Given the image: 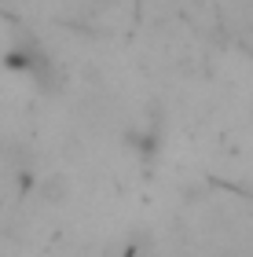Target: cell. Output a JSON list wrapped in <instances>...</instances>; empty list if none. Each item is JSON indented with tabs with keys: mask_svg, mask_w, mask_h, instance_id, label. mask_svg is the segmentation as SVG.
Here are the masks:
<instances>
[{
	"mask_svg": "<svg viewBox=\"0 0 253 257\" xmlns=\"http://www.w3.org/2000/svg\"><path fill=\"white\" fill-rule=\"evenodd\" d=\"M4 63L11 70H22V74H30L37 85L44 88H52V81H55V63H52V55H44V48L33 37H22L15 48H11L4 55Z\"/></svg>",
	"mask_w": 253,
	"mask_h": 257,
	"instance_id": "obj_1",
	"label": "cell"
}]
</instances>
